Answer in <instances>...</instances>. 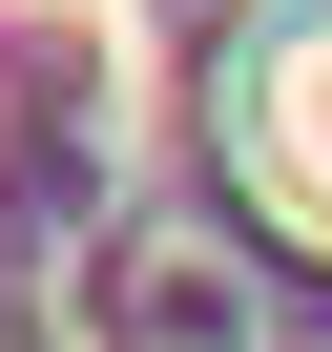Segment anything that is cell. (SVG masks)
<instances>
[{
    "instance_id": "obj_1",
    "label": "cell",
    "mask_w": 332,
    "mask_h": 352,
    "mask_svg": "<svg viewBox=\"0 0 332 352\" xmlns=\"http://www.w3.org/2000/svg\"><path fill=\"white\" fill-rule=\"evenodd\" d=\"M270 166L332 208V42H291V83H270Z\"/></svg>"
}]
</instances>
